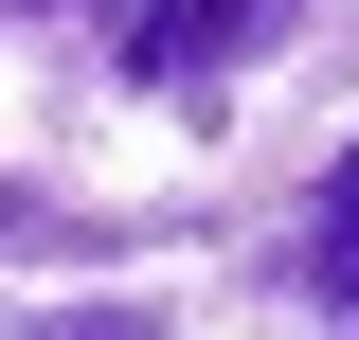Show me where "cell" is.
Here are the masks:
<instances>
[{
    "label": "cell",
    "instance_id": "3",
    "mask_svg": "<svg viewBox=\"0 0 359 340\" xmlns=\"http://www.w3.org/2000/svg\"><path fill=\"white\" fill-rule=\"evenodd\" d=\"M0 251H72V215H54V197H18V179H0Z\"/></svg>",
    "mask_w": 359,
    "mask_h": 340
},
{
    "label": "cell",
    "instance_id": "2",
    "mask_svg": "<svg viewBox=\"0 0 359 340\" xmlns=\"http://www.w3.org/2000/svg\"><path fill=\"white\" fill-rule=\"evenodd\" d=\"M306 304H341V323H359V143H341V179H323V233H306Z\"/></svg>",
    "mask_w": 359,
    "mask_h": 340
},
{
    "label": "cell",
    "instance_id": "1",
    "mask_svg": "<svg viewBox=\"0 0 359 340\" xmlns=\"http://www.w3.org/2000/svg\"><path fill=\"white\" fill-rule=\"evenodd\" d=\"M287 18H306V0H144L126 36H108V72H126V90H162V108H216V90L287 36Z\"/></svg>",
    "mask_w": 359,
    "mask_h": 340
},
{
    "label": "cell",
    "instance_id": "4",
    "mask_svg": "<svg viewBox=\"0 0 359 340\" xmlns=\"http://www.w3.org/2000/svg\"><path fill=\"white\" fill-rule=\"evenodd\" d=\"M54 340H162V304H72Z\"/></svg>",
    "mask_w": 359,
    "mask_h": 340
}]
</instances>
